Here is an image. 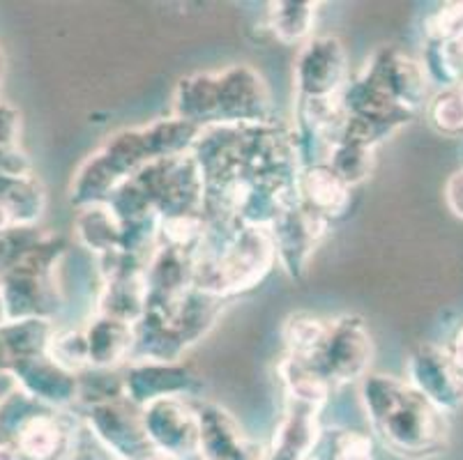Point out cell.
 I'll return each mask as SVG.
<instances>
[{"mask_svg": "<svg viewBox=\"0 0 463 460\" xmlns=\"http://www.w3.org/2000/svg\"><path fill=\"white\" fill-rule=\"evenodd\" d=\"M339 101L346 116L339 141L376 150L378 143L422 111L427 101L422 65L397 46H383L355 81L344 86Z\"/></svg>", "mask_w": 463, "mask_h": 460, "instance_id": "obj_1", "label": "cell"}, {"mask_svg": "<svg viewBox=\"0 0 463 460\" xmlns=\"http://www.w3.org/2000/svg\"><path fill=\"white\" fill-rule=\"evenodd\" d=\"M201 129L178 120H157L148 127L125 129L109 138L95 155L86 159L71 180L70 198L77 205L107 202L125 180L157 159L189 150Z\"/></svg>", "mask_w": 463, "mask_h": 460, "instance_id": "obj_2", "label": "cell"}, {"mask_svg": "<svg viewBox=\"0 0 463 460\" xmlns=\"http://www.w3.org/2000/svg\"><path fill=\"white\" fill-rule=\"evenodd\" d=\"M205 235L192 256V286L224 299L254 288L275 265V242L268 228L205 219Z\"/></svg>", "mask_w": 463, "mask_h": 460, "instance_id": "obj_3", "label": "cell"}, {"mask_svg": "<svg viewBox=\"0 0 463 460\" xmlns=\"http://www.w3.org/2000/svg\"><path fill=\"white\" fill-rule=\"evenodd\" d=\"M360 394L373 433L394 454L422 458L445 446V412L438 410L408 380L364 375Z\"/></svg>", "mask_w": 463, "mask_h": 460, "instance_id": "obj_4", "label": "cell"}, {"mask_svg": "<svg viewBox=\"0 0 463 460\" xmlns=\"http://www.w3.org/2000/svg\"><path fill=\"white\" fill-rule=\"evenodd\" d=\"M174 108L178 120L196 129L272 122L265 81L245 65L183 79L175 90Z\"/></svg>", "mask_w": 463, "mask_h": 460, "instance_id": "obj_5", "label": "cell"}, {"mask_svg": "<svg viewBox=\"0 0 463 460\" xmlns=\"http://www.w3.org/2000/svg\"><path fill=\"white\" fill-rule=\"evenodd\" d=\"M372 354L373 343L364 323L355 315H344L330 320L323 341L309 354L284 357L279 369L309 375L323 382L327 390H335L364 378Z\"/></svg>", "mask_w": 463, "mask_h": 460, "instance_id": "obj_6", "label": "cell"}, {"mask_svg": "<svg viewBox=\"0 0 463 460\" xmlns=\"http://www.w3.org/2000/svg\"><path fill=\"white\" fill-rule=\"evenodd\" d=\"M141 419L150 445L164 458H189L199 451V419L178 396L143 405Z\"/></svg>", "mask_w": 463, "mask_h": 460, "instance_id": "obj_7", "label": "cell"}, {"mask_svg": "<svg viewBox=\"0 0 463 460\" xmlns=\"http://www.w3.org/2000/svg\"><path fill=\"white\" fill-rule=\"evenodd\" d=\"M346 86V51L335 37H316L296 62L298 99H330Z\"/></svg>", "mask_w": 463, "mask_h": 460, "instance_id": "obj_8", "label": "cell"}, {"mask_svg": "<svg viewBox=\"0 0 463 460\" xmlns=\"http://www.w3.org/2000/svg\"><path fill=\"white\" fill-rule=\"evenodd\" d=\"M327 226H330V221L307 210L298 201L286 212H281L275 219V223L268 228L272 235V242H275L277 258H279V263L284 265L290 277H302L307 272L311 253L326 238Z\"/></svg>", "mask_w": 463, "mask_h": 460, "instance_id": "obj_9", "label": "cell"}, {"mask_svg": "<svg viewBox=\"0 0 463 460\" xmlns=\"http://www.w3.org/2000/svg\"><path fill=\"white\" fill-rule=\"evenodd\" d=\"M88 421L97 437L125 460H141L143 455L155 454L143 428L141 408L125 396L90 405Z\"/></svg>", "mask_w": 463, "mask_h": 460, "instance_id": "obj_10", "label": "cell"}, {"mask_svg": "<svg viewBox=\"0 0 463 460\" xmlns=\"http://www.w3.org/2000/svg\"><path fill=\"white\" fill-rule=\"evenodd\" d=\"M408 382L440 412H452L463 403V380L445 348L433 343L420 345L408 361Z\"/></svg>", "mask_w": 463, "mask_h": 460, "instance_id": "obj_11", "label": "cell"}, {"mask_svg": "<svg viewBox=\"0 0 463 460\" xmlns=\"http://www.w3.org/2000/svg\"><path fill=\"white\" fill-rule=\"evenodd\" d=\"M199 385V375H194L189 366L178 364V361L138 360L125 373L123 394L134 405L143 408L157 399H168V396L180 399L184 394H196Z\"/></svg>", "mask_w": 463, "mask_h": 460, "instance_id": "obj_12", "label": "cell"}, {"mask_svg": "<svg viewBox=\"0 0 463 460\" xmlns=\"http://www.w3.org/2000/svg\"><path fill=\"white\" fill-rule=\"evenodd\" d=\"M323 405L286 394V412L270 451L259 460H309L318 440V412Z\"/></svg>", "mask_w": 463, "mask_h": 460, "instance_id": "obj_13", "label": "cell"}, {"mask_svg": "<svg viewBox=\"0 0 463 460\" xmlns=\"http://www.w3.org/2000/svg\"><path fill=\"white\" fill-rule=\"evenodd\" d=\"M199 419V451L203 460H259L238 421L214 403L194 408Z\"/></svg>", "mask_w": 463, "mask_h": 460, "instance_id": "obj_14", "label": "cell"}, {"mask_svg": "<svg viewBox=\"0 0 463 460\" xmlns=\"http://www.w3.org/2000/svg\"><path fill=\"white\" fill-rule=\"evenodd\" d=\"M298 201L326 221L341 217L351 205L348 187L326 162L305 164L298 173Z\"/></svg>", "mask_w": 463, "mask_h": 460, "instance_id": "obj_15", "label": "cell"}, {"mask_svg": "<svg viewBox=\"0 0 463 460\" xmlns=\"http://www.w3.org/2000/svg\"><path fill=\"white\" fill-rule=\"evenodd\" d=\"M12 440L26 460H65L71 455V430L67 428L62 417L53 412L31 415L21 421Z\"/></svg>", "mask_w": 463, "mask_h": 460, "instance_id": "obj_16", "label": "cell"}, {"mask_svg": "<svg viewBox=\"0 0 463 460\" xmlns=\"http://www.w3.org/2000/svg\"><path fill=\"white\" fill-rule=\"evenodd\" d=\"M86 334L88 364L97 371H109L134 352V324L123 320L97 315Z\"/></svg>", "mask_w": 463, "mask_h": 460, "instance_id": "obj_17", "label": "cell"}, {"mask_svg": "<svg viewBox=\"0 0 463 460\" xmlns=\"http://www.w3.org/2000/svg\"><path fill=\"white\" fill-rule=\"evenodd\" d=\"M19 373L26 382V390L44 403L67 405L77 400L79 378L53 364L46 354H33V357L21 360Z\"/></svg>", "mask_w": 463, "mask_h": 460, "instance_id": "obj_18", "label": "cell"}, {"mask_svg": "<svg viewBox=\"0 0 463 460\" xmlns=\"http://www.w3.org/2000/svg\"><path fill=\"white\" fill-rule=\"evenodd\" d=\"M77 235L90 251L107 253L120 251L123 244V223L113 214L107 202L86 205L77 219Z\"/></svg>", "mask_w": 463, "mask_h": 460, "instance_id": "obj_19", "label": "cell"}, {"mask_svg": "<svg viewBox=\"0 0 463 460\" xmlns=\"http://www.w3.org/2000/svg\"><path fill=\"white\" fill-rule=\"evenodd\" d=\"M268 28L284 44H298L314 28L318 3H270Z\"/></svg>", "mask_w": 463, "mask_h": 460, "instance_id": "obj_20", "label": "cell"}, {"mask_svg": "<svg viewBox=\"0 0 463 460\" xmlns=\"http://www.w3.org/2000/svg\"><path fill=\"white\" fill-rule=\"evenodd\" d=\"M326 164L348 187H355L362 180H367L369 173H372L373 147L360 146V143L353 141H339L327 150Z\"/></svg>", "mask_w": 463, "mask_h": 460, "instance_id": "obj_21", "label": "cell"}, {"mask_svg": "<svg viewBox=\"0 0 463 460\" xmlns=\"http://www.w3.org/2000/svg\"><path fill=\"white\" fill-rule=\"evenodd\" d=\"M427 117L433 129L445 136L463 134V76L433 97Z\"/></svg>", "mask_w": 463, "mask_h": 460, "instance_id": "obj_22", "label": "cell"}, {"mask_svg": "<svg viewBox=\"0 0 463 460\" xmlns=\"http://www.w3.org/2000/svg\"><path fill=\"white\" fill-rule=\"evenodd\" d=\"M46 357L65 369L67 373L79 375L83 369H88V345L86 334L81 329H67L61 334L49 336L46 341Z\"/></svg>", "mask_w": 463, "mask_h": 460, "instance_id": "obj_23", "label": "cell"}, {"mask_svg": "<svg viewBox=\"0 0 463 460\" xmlns=\"http://www.w3.org/2000/svg\"><path fill=\"white\" fill-rule=\"evenodd\" d=\"M335 460H372V440L360 433H348L341 440Z\"/></svg>", "mask_w": 463, "mask_h": 460, "instance_id": "obj_24", "label": "cell"}, {"mask_svg": "<svg viewBox=\"0 0 463 460\" xmlns=\"http://www.w3.org/2000/svg\"><path fill=\"white\" fill-rule=\"evenodd\" d=\"M448 205L457 217L463 219V171L454 173L448 183Z\"/></svg>", "mask_w": 463, "mask_h": 460, "instance_id": "obj_25", "label": "cell"}, {"mask_svg": "<svg viewBox=\"0 0 463 460\" xmlns=\"http://www.w3.org/2000/svg\"><path fill=\"white\" fill-rule=\"evenodd\" d=\"M448 352H449V357H452V364H454V369H457L458 378L463 380V324L458 327L457 334H454L452 348H449Z\"/></svg>", "mask_w": 463, "mask_h": 460, "instance_id": "obj_26", "label": "cell"}, {"mask_svg": "<svg viewBox=\"0 0 463 460\" xmlns=\"http://www.w3.org/2000/svg\"><path fill=\"white\" fill-rule=\"evenodd\" d=\"M70 460H97L90 451H79V454H71Z\"/></svg>", "mask_w": 463, "mask_h": 460, "instance_id": "obj_27", "label": "cell"}]
</instances>
